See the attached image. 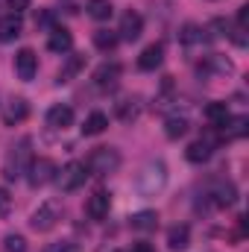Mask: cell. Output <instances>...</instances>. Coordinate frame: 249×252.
Segmentation results:
<instances>
[{
  "instance_id": "cell-1",
  "label": "cell",
  "mask_w": 249,
  "mask_h": 252,
  "mask_svg": "<svg viewBox=\"0 0 249 252\" xmlns=\"http://www.w3.org/2000/svg\"><path fill=\"white\" fill-rule=\"evenodd\" d=\"M30 147H32V141L24 138V141H18V147L9 150L6 164H3V176H6L9 182L21 179V176L27 173V167H30V161H32V150H30Z\"/></svg>"
},
{
  "instance_id": "cell-2",
  "label": "cell",
  "mask_w": 249,
  "mask_h": 252,
  "mask_svg": "<svg viewBox=\"0 0 249 252\" xmlns=\"http://www.w3.org/2000/svg\"><path fill=\"white\" fill-rule=\"evenodd\" d=\"M167 185V167L161 164V161H153V164H147L141 173H138V179H135V188L141 196H156V193H161Z\"/></svg>"
},
{
  "instance_id": "cell-3",
  "label": "cell",
  "mask_w": 249,
  "mask_h": 252,
  "mask_svg": "<svg viewBox=\"0 0 249 252\" xmlns=\"http://www.w3.org/2000/svg\"><path fill=\"white\" fill-rule=\"evenodd\" d=\"M85 167L94 176H109V173H115L121 167V153L115 147H97V150H91Z\"/></svg>"
},
{
  "instance_id": "cell-4",
  "label": "cell",
  "mask_w": 249,
  "mask_h": 252,
  "mask_svg": "<svg viewBox=\"0 0 249 252\" xmlns=\"http://www.w3.org/2000/svg\"><path fill=\"white\" fill-rule=\"evenodd\" d=\"M59 220H62V205H59L56 199H44V202L32 211L30 226H32L35 232H50V229H56Z\"/></svg>"
},
{
  "instance_id": "cell-5",
  "label": "cell",
  "mask_w": 249,
  "mask_h": 252,
  "mask_svg": "<svg viewBox=\"0 0 249 252\" xmlns=\"http://www.w3.org/2000/svg\"><path fill=\"white\" fill-rule=\"evenodd\" d=\"M85 179H88V167L82 164V161H70V164H64V170L56 176V182H59V188L64 193H70V190H79L85 185Z\"/></svg>"
},
{
  "instance_id": "cell-6",
  "label": "cell",
  "mask_w": 249,
  "mask_h": 252,
  "mask_svg": "<svg viewBox=\"0 0 249 252\" xmlns=\"http://www.w3.org/2000/svg\"><path fill=\"white\" fill-rule=\"evenodd\" d=\"M27 173H30V185L32 188H41V185L53 182L59 170H56V161L53 158H32L30 167H27Z\"/></svg>"
},
{
  "instance_id": "cell-7",
  "label": "cell",
  "mask_w": 249,
  "mask_h": 252,
  "mask_svg": "<svg viewBox=\"0 0 249 252\" xmlns=\"http://www.w3.org/2000/svg\"><path fill=\"white\" fill-rule=\"evenodd\" d=\"M35 70H38V56H35V50H32V47H21V50L15 53V73H18L24 82H30V79L35 76Z\"/></svg>"
},
{
  "instance_id": "cell-8",
  "label": "cell",
  "mask_w": 249,
  "mask_h": 252,
  "mask_svg": "<svg viewBox=\"0 0 249 252\" xmlns=\"http://www.w3.org/2000/svg\"><path fill=\"white\" fill-rule=\"evenodd\" d=\"M109 205H112V193L97 190V193L88 196V202H85V214H88L91 220H103V217L109 214Z\"/></svg>"
},
{
  "instance_id": "cell-9",
  "label": "cell",
  "mask_w": 249,
  "mask_h": 252,
  "mask_svg": "<svg viewBox=\"0 0 249 252\" xmlns=\"http://www.w3.org/2000/svg\"><path fill=\"white\" fill-rule=\"evenodd\" d=\"M121 35L118 38H124V41H135L141 32H144V18L138 15V12H126L124 18H121V30H118Z\"/></svg>"
},
{
  "instance_id": "cell-10",
  "label": "cell",
  "mask_w": 249,
  "mask_h": 252,
  "mask_svg": "<svg viewBox=\"0 0 249 252\" xmlns=\"http://www.w3.org/2000/svg\"><path fill=\"white\" fill-rule=\"evenodd\" d=\"M27 118H30V103H27L24 97H15V100L6 106V112H3V124L6 126L24 124Z\"/></svg>"
},
{
  "instance_id": "cell-11",
  "label": "cell",
  "mask_w": 249,
  "mask_h": 252,
  "mask_svg": "<svg viewBox=\"0 0 249 252\" xmlns=\"http://www.w3.org/2000/svg\"><path fill=\"white\" fill-rule=\"evenodd\" d=\"M208 196H211V202L217 205V208H229L235 199H238V190L232 182H217L214 188L208 190Z\"/></svg>"
},
{
  "instance_id": "cell-12",
  "label": "cell",
  "mask_w": 249,
  "mask_h": 252,
  "mask_svg": "<svg viewBox=\"0 0 249 252\" xmlns=\"http://www.w3.org/2000/svg\"><path fill=\"white\" fill-rule=\"evenodd\" d=\"M21 30H24V21H21V15L9 12L6 18H0V41H3V44L15 41V38L21 35Z\"/></svg>"
},
{
  "instance_id": "cell-13",
  "label": "cell",
  "mask_w": 249,
  "mask_h": 252,
  "mask_svg": "<svg viewBox=\"0 0 249 252\" xmlns=\"http://www.w3.org/2000/svg\"><path fill=\"white\" fill-rule=\"evenodd\" d=\"M161 62H164V44H150V47H144V53L138 56V67H141V70H156Z\"/></svg>"
},
{
  "instance_id": "cell-14",
  "label": "cell",
  "mask_w": 249,
  "mask_h": 252,
  "mask_svg": "<svg viewBox=\"0 0 249 252\" xmlns=\"http://www.w3.org/2000/svg\"><path fill=\"white\" fill-rule=\"evenodd\" d=\"M187 244H190V229H187L185 223H176V226L167 229V247L173 252L187 250Z\"/></svg>"
},
{
  "instance_id": "cell-15",
  "label": "cell",
  "mask_w": 249,
  "mask_h": 252,
  "mask_svg": "<svg viewBox=\"0 0 249 252\" xmlns=\"http://www.w3.org/2000/svg\"><path fill=\"white\" fill-rule=\"evenodd\" d=\"M47 126H53V129H67V126H73V109H70V106H53V109L47 112Z\"/></svg>"
},
{
  "instance_id": "cell-16",
  "label": "cell",
  "mask_w": 249,
  "mask_h": 252,
  "mask_svg": "<svg viewBox=\"0 0 249 252\" xmlns=\"http://www.w3.org/2000/svg\"><path fill=\"white\" fill-rule=\"evenodd\" d=\"M220 129H223V135H220L223 141H238V138H244L249 132V121L247 118H229Z\"/></svg>"
},
{
  "instance_id": "cell-17",
  "label": "cell",
  "mask_w": 249,
  "mask_h": 252,
  "mask_svg": "<svg viewBox=\"0 0 249 252\" xmlns=\"http://www.w3.org/2000/svg\"><path fill=\"white\" fill-rule=\"evenodd\" d=\"M70 47H73V35L64 27H56L53 35H50V41H47V50L50 53H67Z\"/></svg>"
},
{
  "instance_id": "cell-18",
  "label": "cell",
  "mask_w": 249,
  "mask_h": 252,
  "mask_svg": "<svg viewBox=\"0 0 249 252\" xmlns=\"http://www.w3.org/2000/svg\"><path fill=\"white\" fill-rule=\"evenodd\" d=\"M185 158L190 161V164H202V161H208V158H211V144L202 141V138L193 141V144L185 150Z\"/></svg>"
},
{
  "instance_id": "cell-19",
  "label": "cell",
  "mask_w": 249,
  "mask_h": 252,
  "mask_svg": "<svg viewBox=\"0 0 249 252\" xmlns=\"http://www.w3.org/2000/svg\"><path fill=\"white\" fill-rule=\"evenodd\" d=\"M138 115H141V100H138V97H126V100L118 103V118H121L124 124L138 121Z\"/></svg>"
},
{
  "instance_id": "cell-20",
  "label": "cell",
  "mask_w": 249,
  "mask_h": 252,
  "mask_svg": "<svg viewBox=\"0 0 249 252\" xmlns=\"http://www.w3.org/2000/svg\"><path fill=\"white\" fill-rule=\"evenodd\" d=\"M118 76H121V64H118V62H112V64L106 62V64H100V67L94 70V82H97L100 88L112 85V82H115Z\"/></svg>"
},
{
  "instance_id": "cell-21",
  "label": "cell",
  "mask_w": 249,
  "mask_h": 252,
  "mask_svg": "<svg viewBox=\"0 0 249 252\" xmlns=\"http://www.w3.org/2000/svg\"><path fill=\"white\" fill-rule=\"evenodd\" d=\"M229 118H232V115H229V106H226V103H208V106H205V121L211 126L220 129Z\"/></svg>"
},
{
  "instance_id": "cell-22",
  "label": "cell",
  "mask_w": 249,
  "mask_h": 252,
  "mask_svg": "<svg viewBox=\"0 0 249 252\" xmlns=\"http://www.w3.org/2000/svg\"><path fill=\"white\" fill-rule=\"evenodd\" d=\"M106 126H109V118L103 112H91L85 118V124H82V135H103Z\"/></svg>"
},
{
  "instance_id": "cell-23",
  "label": "cell",
  "mask_w": 249,
  "mask_h": 252,
  "mask_svg": "<svg viewBox=\"0 0 249 252\" xmlns=\"http://www.w3.org/2000/svg\"><path fill=\"white\" fill-rule=\"evenodd\" d=\"M158 226V214L156 211H138V214H132V229H138V232H153Z\"/></svg>"
},
{
  "instance_id": "cell-24",
  "label": "cell",
  "mask_w": 249,
  "mask_h": 252,
  "mask_svg": "<svg viewBox=\"0 0 249 252\" xmlns=\"http://www.w3.org/2000/svg\"><path fill=\"white\" fill-rule=\"evenodd\" d=\"M118 32H109V30H97L94 32V47L97 50H103V53H112L115 47H118Z\"/></svg>"
},
{
  "instance_id": "cell-25",
  "label": "cell",
  "mask_w": 249,
  "mask_h": 252,
  "mask_svg": "<svg viewBox=\"0 0 249 252\" xmlns=\"http://www.w3.org/2000/svg\"><path fill=\"white\" fill-rule=\"evenodd\" d=\"M112 12H115L112 0H88V15H91L94 21H109Z\"/></svg>"
},
{
  "instance_id": "cell-26",
  "label": "cell",
  "mask_w": 249,
  "mask_h": 252,
  "mask_svg": "<svg viewBox=\"0 0 249 252\" xmlns=\"http://www.w3.org/2000/svg\"><path fill=\"white\" fill-rule=\"evenodd\" d=\"M199 70H214V73H232V70H235V64L229 62V59H223V56H208L205 62L199 64Z\"/></svg>"
},
{
  "instance_id": "cell-27",
  "label": "cell",
  "mask_w": 249,
  "mask_h": 252,
  "mask_svg": "<svg viewBox=\"0 0 249 252\" xmlns=\"http://www.w3.org/2000/svg\"><path fill=\"white\" fill-rule=\"evenodd\" d=\"M82 67H85V56H70V59H67V64L59 70V82H70V79H73Z\"/></svg>"
},
{
  "instance_id": "cell-28",
  "label": "cell",
  "mask_w": 249,
  "mask_h": 252,
  "mask_svg": "<svg viewBox=\"0 0 249 252\" xmlns=\"http://www.w3.org/2000/svg\"><path fill=\"white\" fill-rule=\"evenodd\" d=\"M185 132H187V118H167V124H164V135H167L170 141L182 138Z\"/></svg>"
},
{
  "instance_id": "cell-29",
  "label": "cell",
  "mask_w": 249,
  "mask_h": 252,
  "mask_svg": "<svg viewBox=\"0 0 249 252\" xmlns=\"http://www.w3.org/2000/svg\"><path fill=\"white\" fill-rule=\"evenodd\" d=\"M179 41L187 44V47H190V44H199V41H202V30H199L196 24H185V27L179 30Z\"/></svg>"
},
{
  "instance_id": "cell-30",
  "label": "cell",
  "mask_w": 249,
  "mask_h": 252,
  "mask_svg": "<svg viewBox=\"0 0 249 252\" xmlns=\"http://www.w3.org/2000/svg\"><path fill=\"white\" fill-rule=\"evenodd\" d=\"M3 250L6 252H27L24 235H6V238H3Z\"/></svg>"
},
{
  "instance_id": "cell-31",
  "label": "cell",
  "mask_w": 249,
  "mask_h": 252,
  "mask_svg": "<svg viewBox=\"0 0 249 252\" xmlns=\"http://www.w3.org/2000/svg\"><path fill=\"white\" fill-rule=\"evenodd\" d=\"M30 3H32V0H6V6H9L15 15H21L24 9H30Z\"/></svg>"
},
{
  "instance_id": "cell-32",
  "label": "cell",
  "mask_w": 249,
  "mask_h": 252,
  "mask_svg": "<svg viewBox=\"0 0 249 252\" xmlns=\"http://www.w3.org/2000/svg\"><path fill=\"white\" fill-rule=\"evenodd\" d=\"M47 252H79V247H76V244H70V241H62V244H53Z\"/></svg>"
},
{
  "instance_id": "cell-33",
  "label": "cell",
  "mask_w": 249,
  "mask_h": 252,
  "mask_svg": "<svg viewBox=\"0 0 249 252\" xmlns=\"http://www.w3.org/2000/svg\"><path fill=\"white\" fill-rule=\"evenodd\" d=\"M9 208H12V196L0 188V217H3V214H9Z\"/></svg>"
},
{
  "instance_id": "cell-34",
  "label": "cell",
  "mask_w": 249,
  "mask_h": 252,
  "mask_svg": "<svg viewBox=\"0 0 249 252\" xmlns=\"http://www.w3.org/2000/svg\"><path fill=\"white\" fill-rule=\"evenodd\" d=\"M132 252H153V247H150L147 241H141V244H135V247H132Z\"/></svg>"
}]
</instances>
